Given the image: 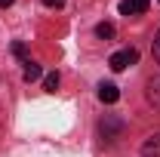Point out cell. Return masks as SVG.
<instances>
[{
    "instance_id": "6",
    "label": "cell",
    "mask_w": 160,
    "mask_h": 157,
    "mask_svg": "<svg viewBox=\"0 0 160 157\" xmlns=\"http://www.w3.org/2000/svg\"><path fill=\"white\" fill-rule=\"evenodd\" d=\"M145 96H148V102H151L154 108H160V74L148 80V93H145Z\"/></svg>"
},
{
    "instance_id": "8",
    "label": "cell",
    "mask_w": 160,
    "mask_h": 157,
    "mask_svg": "<svg viewBox=\"0 0 160 157\" xmlns=\"http://www.w3.org/2000/svg\"><path fill=\"white\" fill-rule=\"evenodd\" d=\"M37 77H40V65H34V62L28 59L25 62V80L31 83V80H37Z\"/></svg>"
},
{
    "instance_id": "9",
    "label": "cell",
    "mask_w": 160,
    "mask_h": 157,
    "mask_svg": "<svg viewBox=\"0 0 160 157\" xmlns=\"http://www.w3.org/2000/svg\"><path fill=\"white\" fill-rule=\"evenodd\" d=\"M43 89H46V93H56V89H59V74H56V71L43 77Z\"/></svg>"
},
{
    "instance_id": "2",
    "label": "cell",
    "mask_w": 160,
    "mask_h": 157,
    "mask_svg": "<svg viewBox=\"0 0 160 157\" xmlns=\"http://www.w3.org/2000/svg\"><path fill=\"white\" fill-rule=\"evenodd\" d=\"M148 3H151V0H123V3H120V13H123V16H139V13L148 9Z\"/></svg>"
},
{
    "instance_id": "12",
    "label": "cell",
    "mask_w": 160,
    "mask_h": 157,
    "mask_svg": "<svg viewBox=\"0 0 160 157\" xmlns=\"http://www.w3.org/2000/svg\"><path fill=\"white\" fill-rule=\"evenodd\" d=\"M43 6H65V0H43Z\"/></svg>"
},
{
    "instance_id": "1",
    "label": "cell",
    "mask_w": 160,
    "mask_h": 157,
    "mask_svg": "<svg viewBox=\"0 0 160 157\" xmlns=\"http://www.w3.org/2000/svg\"><path fill=\"white\" fill-rule=\"evenodd\" d=\"M139 62V49H120V53H114L111 59H108V65H111V71H126L129 65H136Z\"/></svg>"
},
{
    "instance_id": "4",
    "label": "cell",
    "mask_w": 160,
    "mask_h": 157,
    "mask_svg": "<svg viewBox=\"0 0 160 157\" xmlns=\"http://www.w3.org/2000/svg\"><path fill=\"white\" fill-rule=\"evenodd\" d=\"M99 99L105 102V105H114V102L120 99V89L114 86V83H102L99 86Z\"/></svg>"
},
{
    "instance_id": "3",
    "label": "cell",
    "mask_w": 160,
    "mask_h": 157,
    "mask_svg": "<svg viewBox=\"0 0 160 157\" xmlns=\"http://www.w3.org/2000/svg\"><path fill=\"white\" fill-rule=\"evenodd\" d=\"M120 129H123V123H120L117 117L102 120V136H105V139H117V136H120Z\"/></svg>"
},
{
    "instance_id": "11",
    "label": "cell",
    "mask_w": 160,
    "mask_h": 157,
    "mask_svg": "<svg viewBox=\"0 0 160 157\" xmlns=\"http://www.w3.org/2000/svg\"><path fill=\"white\" fill-rule=\"evenodd\" d=\"M154 59H157V65H160V31H157V37H154Z\"/></svg>"
},
{
    "instance_id": "10",
    "label": "cell",
    "mask_w": 160,
    "mask_h": 157,
    "mask_svg": "<svg viewBox=\"0 0 160 157\" xmlns=\"http://www.w3.org/2000/svg\"><path fill=\"white\" fill-rule=\"evenodd\" d=\"M12 56H19V59L28 62V46H25L22 40H16V43H12Z\"/></svg>"
},
{
    "instance_id": "5",
    "label": "cell",
    "mask_w": 160,
    "mask_h": 157,
    "mask_svg": "<svg viewBox=\"0 0 160 157\" xmlns=\"http://www.w3.org/2000/svg\"><path fill=\"white\" fill-rule=\"evenodd\" d=\"M142 157H160V133L151 139H145V145H142Z\"/></svg>"
},
{
    "instance_id": "7",
    "label": "cell",
    "mask_w": 160,
    "mask_h": 157,
    "mask_svg": "<svg viewBox=\"0 0 160 157\" xmlns=\"http://www.w3.org/2000/svg\"><path fill=\"white\" fill-rule=\"evenodd\" d=\"M96 34H99L102 40H111L117 31H114V25H111V22H102V25H96Z\"/></svg>"
},
{
    "instance_id": "13",
    "label": "cell",
    "mask_w": 160,
    "mask_h": 157,
    "mask_svg": "<svg viewBox=\"0 0 160 157\" xmlns=\"http://www.w3.org/2000/svg\"><path fill=\"white\" fill-rule=\"evenodd\" d=\"M6 6H12V0H0V9H6Z\"/></svg>"
}]
</instances>
